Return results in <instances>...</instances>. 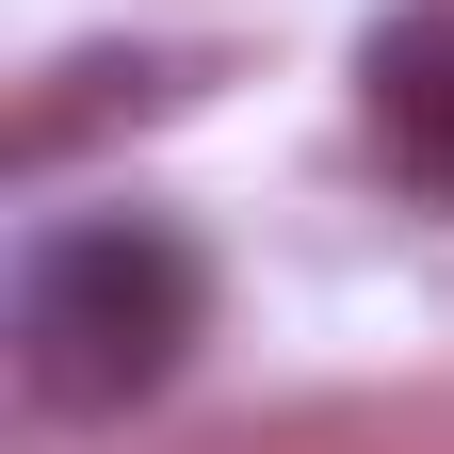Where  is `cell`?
Returning a JSON list of instances; mask_svg holds the SVG:
<instances>
[{"instance_id":"cell-1","label":"cell","mask_w":454,"mask_h":454,"mask_svg":"<svg viewBox=\"0 0 454 454\" xmlns=\"http://www.w3.org/2000/svg\"><path fill=\"white\" fill-rule=\"evenodd\" d=\"M17 389L49 422H130L146 389L195 373L211 340V260L162 211H49L17 244Z\"/></svg>"},{"instance_id":"cell-2","label":"cell","mask_w":454,"mask_h":454,"mask_svg":"<svg viewBox=\"0 0 454 454\" xmlns=\"http://www.w3.org/2000/svg\"><path fill=\"white\" fill-rule=\"evenodd\" d=\"M357 114H373V162L406 179L422 211H454V0H389L357 33Z\"/></svg>"}]
</instances>
